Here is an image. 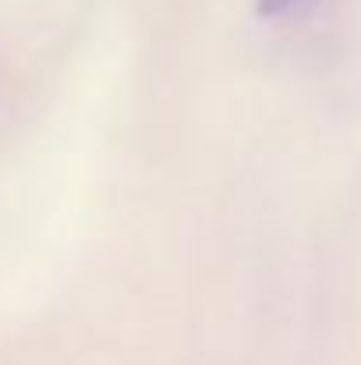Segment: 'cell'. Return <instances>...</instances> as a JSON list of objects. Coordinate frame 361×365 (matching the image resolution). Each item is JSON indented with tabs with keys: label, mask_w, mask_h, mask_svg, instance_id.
I'll return each instance as SVG.
<instances>
[{
	"label": "cell",
	"mask_w": 361,
	"mask_h": 365,
	"mask_svg": "<svg viewBox=\"0 0 361 365\" xmlns=\"http://www.w3.org/2000/svg\"><path fill=\"white\" fill-rule=\"evenodd\" d=\"M301 0H255V11L262 14V18H280V14H287V11H294Z\"/></svg>",
	"instance_id": "6da1fadb"
}]
</instances>
